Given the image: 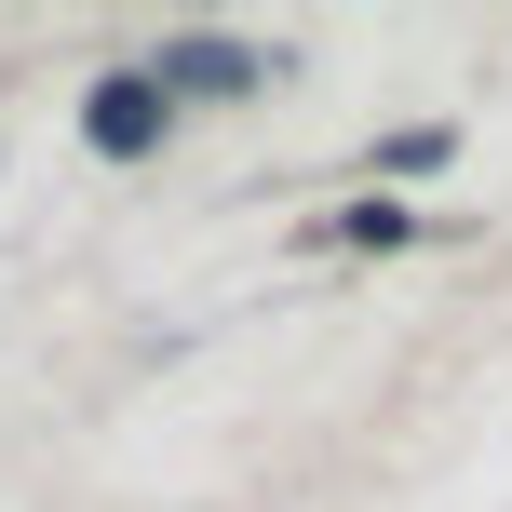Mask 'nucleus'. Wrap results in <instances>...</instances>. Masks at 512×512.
Segmentation results:
<instances>
[{"label":"nucleus","instance_id":"20e7f679","mask_svg":"<svg viewBox=\"0 0 512 512\" xmlns=\"http://www.w3.org/2000/svg\"><path fill=\"white\" fill-rule=\"evenodd\" d=\"M405 230H418V216L391 203V189H364V203H337V216H324V243H351V256H391Z\"/></svg>","mask_w":512,"mask_h":512},{"label":"nucleus","instance_id":"7ed1b4c3","mask_svg":"<svg viewBox=\"0 0 512 512\" xmlns=\"http://www.w3.org/2000/svg\"><path fill=\"white\" fill-rule=\"evenodd\" d=\"M445 162H459V122H405L364 149V176H445Z\"/></svg>","mask_w":512,"mask_h":512},{"label":"nucleus","instance_id":"f03ea898","mask_svg":"<svg viewBox=\"0 0 512 512\" xmlns=\"http://www.w3.org/2000/svg\"><path fill=\"white\" fill-rule=\"evenodd\" d=\"M135 68H149L162 95H256V81H270V54L230 41V27H176V41H162V54H135Z\"/></svg>","mask_w":512,"mask_h":512},{"label":"nucleus","instance_id":"f257e3e1","mask_svg":"<svg viewBox=\"0 0 512 512\" xmlns=\"http://www.w3.org/2000/svg\"><path fill=\"white\" fill-rule=\"evenodd\" d=\"M162 135H176V95H162L149 68H108L95 95H81V149L95 162H149Z\"/></svg>","mask_w":512,"mask_h":512}]
</instances>
